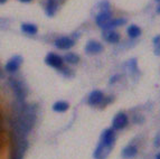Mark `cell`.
Listing matches in <instances>:
<instances>
[{
	"label": "cell",
	"mask_w": 160,
	"mask_h": 159,
	"mask_svg": "<svg viewBox=\"0 0 160 159\" xmlns=\"http://www.w3.org/2000/svg\"><path fill=\"white\" fill-rule=\"evenodd\" d=\"M35 122H36V108L34 105L19 103L16 117L11 125L19 141L24 140L25 137L28 136V133L34 128Z\"/></svg>",
	"instance_id": "1"
},
{
	"label": "cell",
	"mask_w": 160,
	"mask_h": 159,
	"mask_svg": "<svg viewBox=\"0 0 160 159\" xmlns=\"http://www.w3.org/2000/svg\"><path fill=\"white\" fill-rule=\"evenodd\" d=\"M8 84L11 88V90H12V92L15 93L17 101H18L19 103H24L25 99L27 96V88L26 85L24 84V82L19 81L18 79L10 77L8 81Z\"/></svg>",
	"instance_id": "2"
},
{
	"label": "cell",
	"mask_w": 160,
	"mask_h": 159,
	"mask_svg": "<svg viewBox=\"0 0 160 159\" xmlns=\"http://www.w3.org/2000/svg\"><path fill=\"white\" fill-rule=\"evenodd\" d=\"M113 147H110L105 143H103L102 141H100V143L98 145V147L95 148L93 152L94 159H107V157L110 155V151Z\"/></svg>",
	"instance_id": "3"
},
{
	"label": "cell",
	"mask_w": 160,
	"mask_h": 159,
	"mask_svg": "<svg viewBox=\"0 0 160 159\" xmlns=\"http://www.w3.org/2000/svg\"><path fill=\"white\" fill-rule=\"evenodd\" d=\"M45 63L49 66L54 67V69H62L63 67V59H62L61 56L57 55V54H54V53H49L47 54V56L45 57Z\"/></svg>",
	"instance_id": "4"
},
{
	"label": "cell",
	"mask_w": 160,
	"mask_h": 159,
	"mask_svg": "<svg viewBox=\"0 0 160 159\" xmlns=\"http://www.w3.org/2000/svg\"><path fill=\"white\" fill-rule=\"evenodd\" d=\"M22 63V56L15 55L13 57H11V59L7 62V64L5 65V69L8 72V73H13V72L18 71V69L20 67Z\"/></svg>",
	"instance_id": "5"
},
{
	"label": "cell",
	"mask_w": 160,
	"mask_h": 159,
	"mask_svg": "<svg viewBox=\"0 0 160 159\" xmlns=\"http://www.w3.org/2000/svg\"><path fill=\"white\" fill-rule=\"evenodd\" d=\"M128 117L124 113H118L112 121V128L114 130H121L128 125Z\"/></svg>",
	"instance_id": "6"
},
{
	"label": "cell",
	"mask_w": 160,
	"mask_h": 159,
	"mask_svg": "<svg viewBox=\"0 0 160 159\" xmlns=\"http://www.w3.org/2000/svg\"><path fill=\"white\" fill-rule=\"evenodd\" d=\"M111 20H112V17H111L110 11H100L95 18V21H96V24H98V26L101 27L102 29H104L105 26H107Z\"/></svg>",
	"instance_id": "7"
},
{
	"label": "cell",
	"mask_w": 160,
	"mask_h": 159,
	"mask_svg": "<svg viewBox=\"0 0 160 159\" xmlns=\"http://www.w3.org/2000/svg\"><path fill=\"white\" fill-rule=\"evenodd\" d=\"M75 42L72 39V38L69 37H59L55 40V46H56L58 49H63V50H66L69 49V48H72L74 46Z\"/></svg>",
	"instance_id": "8"
},
{
	"label": "cell",
	"mask_w": 160,
	"mask_h": 159,
	"mask_svg": "<svg viewBox=\"0 0 160 159\" xmlns=\"http://www.w3.org/2000/svg\"><path fill=\"white\" fill-rule=\"evenodd\" d=\"M101 141L105 145L110 147H113L115 142V133L112 129H105L102 132V136H101Z\"/></svg>",
	"instance_id": "9"
},
{
	"label": "cell",
	"mask_w": 160,
	"mask_h": 159,
	"mask_svg": "<svg viewBox=\"0 0 160 159\" xmlns=\"http://www.w3.org/2000/svg\"><path fill=\"white\" fill-rule=\"evenodd\" d=\"M104 99V95L103 93L101 92V91L99 90H94L91 92V94H90V96H88V104L90 105H99L100 103H101L102 101H103Z\"/></svg>",
	"instance_id": "10"
},
{
	"label": "cell",
	"mask_w": 160,
	"mask_h": 159,
	"mask_svg": "<svg viewBox=\"0 0 160 159\" xmlns=\"http://www.w3.org/2000/svg\"><path fill=\"white\" fill-rule=\"evenodd\" d=\"M102 50H103V46L95 40H90L85 45V52L88 54H99Z\"/></svg>",
	"instance_id": "11"
},
{
	"label": "cell",
	"mask_w": 160,
	"mask_h": 159,
	"mask_svg": "<svg viewBox=\"0 0 160 159\" xmlns=\"http://www.w3.org/2000/svg\"><path fill=\"white\" fill-rule=\"evenodd\" d=\"M138 154V148L133 145H128L127 147H124L122 150V157L124 159H131L137 156Z\"/></svg>",
	"instance_id": "12"
},
{
	"label": "cell",
	"mask_w": 160,
	"mask_h": 159,
	"mask_svg": "<svg viewBox=\"0 0 160 159\" xmlns=\"http://www.w3.org/2000/svg\"><path fill=\"white\" fill-rule=\"evenodd\" d=\"M104 32L105 33L103 34V37L108 43H110V44H117V43H119L120 35L118 34V33L113 32V30H104Z\"/></svg>",
	"instance_id": "13"
},
{
	"label": "cell",
	"mask_w": 160,
	"mask_h": 159,
	"mask_svg": "<svg viewBox=\"0 0 160 159\" xmlns=\"http://www.w3.org/2000/svg\"><path fill=\"white\" fill-rule=\"evenodd\" d=\"M26 149H27V142L25 140H20L19 141V145L16 148V151H15V155H13L12 159H22Z\"/></svg>",
	"instance_id": "14"
},
{
	"label": "cell",
	"mask_w": 160,
	"mask_h": 159,
	"mask_svg": "<svg viewBox=\"0 0 160 159\" xmlns=\"http://www.w3.org/2000/svg\"><path fill=\"white\" fill-rule=\"evenodd\" d=\"M59 0H48L47 6H46V15L48 17H53L57 10V5Z\"/></svg>",
	"instance_id": "15"
},
{
	"label": "cell",
	"mask_w": 160,
	"mask_h": 159,
	"mask_svg": "<svg viewBox=\"0 0 160 159\" xmlns=\"http://www.w3.org/2000/svg\"><path fill=\"white\" fill-rule=\"evenodd\" d=\"M127 23V19L124 18H117V19H112V20L110 21L109 24L105 26L103 30H112L113 28L115 27H119V26H122Z\"/></svg>",
	"instance_id": "16"
},
{
	"label": "cell",
	"mask_w": 160,
	"mask_h": 159,
	"mask_svg": "<svg viewBox=\"0 0 160 159\" xmlns=\"http://www.w3.org/2000/svg\"><path fill=\"white\" fill-rule=\"evenodd\" d=\"M22 30L25 34L28 35H36L38 32V28L36 25L34 24H22Z\"/></svg>",
	"instance_id": "17"
},
{
	"label": "cell",
	"mask_w": 160,
	"mask_h": 159,
	"mask_svg": "<svg viewBox=\"0 0 160 159\" xmlns=\"http://www.w3.org/2000/svg\"><path fill=\"white\" fill-rule=\"evenodd\" d=\"M127 33H128L130 38H137L138 36L141 35V29L137 25H130L128 27V29H127Z\"/></svg>",
	"instance_id": "18"
},
{
	"label": "cell",
	"mask_w": 160,
	"mask_h": 159,
	"mask_svg": "<svg viewBox=\"0 0 160 159\" xmlns=\"http://www.w3.org/2000/svg\"><path fill=\"white\" fill-rule=\"evenodd\" d=\"M68 103H66L64 101H58V102L53 104V110L55 112H65L68 110Z\"/></svg>",
	"instance_id": "19"
},
{
	"label": "cell",
	"mask_w": 160,
	"mask_h": 159,
	"mask_svg": "<svg viewBox=\"0 0 160 159\" xmlns=\"http://www.w3.org/2000/svg\"><path fill=\"white\" fill-rule=\"evenodd\" d=\"M65 62H67L68 64H78L80 62V56L76 55L74 53H67L64 57Z\"/></svg>",
	"instance_id": "20"
},
{
	"label": "cell",
	"mask_w": 160,
	"mask_h": 159,
	"mask_svg": "<svg viewBox=\"0 0 160 159\" xmlns=\"http://www.w3.org/2000/svg\"><path fill=\"white\" fill-rule=\"evenodd\" d=\"M152 43H153V46H155L156 54H158V55H159V54H160V35L156 36V37L152 39Z\"/></svg>",
	"instance_id": "21"
},
{
	"label": "cell",
	"mask_w": 160,
	"mask_h": 159,
	"mask_svg": "<svg viewBox=\"0 0 160 159\" xmlns=\"http://www.w3.org/2000/svg\"><path fill=\"white\" fill-rule=\"evenodd\" d=\"M155 147H160V132L156 136L155 138Z\"/></svg>",
	"instance_id": "22"
},
{
	"label": "cell",
	"mask_w": 160,
	"mask_h": 159,
	"mask_svg": "<svg viewBox=\"0 0 160 159\" xmlns=\"http://www.w3.org/2000/svg\"><path fill=\"white\" fill-rule=\"evenodd\" d=\"M18 1H20V3H32V0H18Z\"/></svg>",
	"instance_id": "23"
},
{
	"label": "cell",
	"mask_w": 160,
	"mask_h": 159,
	"mask_svg": "<svg viewBox=\"0 0 160 159\" xmlns=\"http://www.w3.org/2000/svg\"><path fill=\"white\" fill-rule=\"evenodd\" d=\"M156 159H160V152H158V154L156 155Z\"/></svg>",
	"instance_id": "24"
},
{
	"label": "cell",
	"mask_w": 160,
	"mask_h": 159,
	"mask_svg": "<svg viewBox=\"0 0 160 159\" xmlns=\"http://www.w3.org/2000/svg\"><path fill=\"white\" fill-rule=\"evenodd\" d=\"M157 13H160V6H158V7H157Z\"/></svg>",
	"instance_id": "25"
},
{
	"label": "cell",
	"mask_w": 160,
	"mask_h": 159,
	"mask_svg": "<svg viewBox=\"0 0 160 159\" xmlns=\"http://www.w3.org/2000/svg\"><path fill=\"white\" fill-rule=\"evenodd\" d=\"M6 1H7V0H0V3H5Z\"/></svg>",
	"instance_id": "26"
},
{
	"label": "cell",
	"mask_w": 160,
	"mask_h": 159,
	"mask_svg": "<svg viewBox=\"0 0 160 159\" xmlns=\"http://www.w3.org/2000/svg\"><path fill=\"white\" fill-rule=\"evenodd\" d=\"M156 1H160V0H156Z\"/></svg>",
	"instance_id": "27"
}]
</instances>
